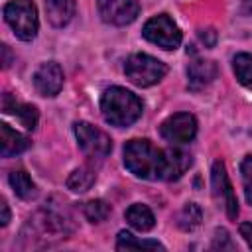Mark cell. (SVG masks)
I'll return each mask as SVG.
<instances>
[{"label":"cell","instance_id":"6da1fadb","mask_svg":"<svg viewBox=\"0 0 252 252\" xmlns=\"http://www.w3.org/2000/svg\"><path fill=\"white\" fill-rule=\"evenodd\" d=\"M124 165L130 173L142 179H163V150H158L150 140H130L124 146Z\"/></svg>","mask_w":252,"mask_h":252},{"label":"cell","instance_id":"7a4b0ae2","mask_svg":"<svg viewBox=\"0 0 252 252\" xmlns=\"http://www.w3.org/2000/svg\"><path fill=\"white\" fill-rule=\"evenodd\" d=\"M100 110L108 124L116 128H128L142 116L144 106H142V100L134 93L122 87H110L102 93Z\"/></svg>","mask_w":252,"mask_h":252},{"label":"cell","instance_id":"3957f363","mask_svg":"<svg viewBox=\"0 0 252 252\" xmlns=\"http://www.w3.org/2000/svg\"><path fill=\"white\" fill-rule=\"evenodd\" d=\"M4 20L22 41H32L37 35V8L32 0H10L4 6Z\"/></svg>","mask_w":252,"mask_h":252},{"label":"cell","instance_id":"277c9868","mask_svg":"<svg viewBox=\"0 0 252 252\" xmlns=\"http://www.w3.org/2000/svg\"><path fill=\"white\" fill-rule=\"evenodd\" d=\"M124 73L134 85L152 87L165 77L167 67H165V63H161L159 59H156L148 53H134L126 59Z\"/></svg>","mask_w":252,"mask_h":252},{"label":"cell","instance_id":"5b68a950","mask_svg":"<svg viewBox=\"0 0 252 252\" xmlns=\"http://www.w3.org/2000/svg\"><path fill=\"white\" fill-rule=\"evenodd\" d=\"M142 35L150 43H154L161 49H167V51L179 47V43H181V32H179L177 24L167 14H159V16L150 18L144 24Z\"/></svg>","mask_w":252,"mask_h":252},{"label":"cell","instance_id":"8992f818","mask_svg":"<svg viewBox=\"0 0 252 252\" xmlns=\"http://www.w3.org/2000/svg\"><path fill=\"white\" fill-rule=\"evenodd\" d=\"M75 138L79 142V148L83 150V154L91 159H104L110 150H112V140L98 130L96 126L89 124V122H75Z\"/></svg>","mask_w":252,"mask_h":252},{"label":"cell","instance_id":"52a82bcc","mask_svg":"<svg viewBox=\"0 0 252 252\" xmlns=\"http://www.w3.org/2000/svg\"><path fill=\"white\" fill-rule=\"evenodd\" d=\"M159 134L163 140L171 144H187L197 134V120L189 112H177L165 118L159 126Z\"/></svg>","mask_w":252,"mask_h":252},{"label":"cell","instance_id":"ba28073f","mask_svg":"<svg viewBox=\"0 0 252 252\" xmlns=\"http://www.w3.org/2000/svg\"><path fill=\"white\" fill-rule=\"evenodd\" d=\"M211 185H213L215 199L224 207L228 219H236L238 217V201H236V195H234L232 185L228 181L226 167H224V163L220 159H217L213 163V169H211Z\"/></svg>","mask_w":252,"mask_h":252},{"label":"cell","instance_id":"9c48e42d","mask_svg":"<svg viewBox=\"0 0 252 252\" xmlns=\"http://www.w3.org/2000/svg\"><path fill=\"white\" fill-rule=\"evenodd\" d=\"M100 18L112 26L132 24L140 14L138 0H96Z\"/></svg>","mask_w":252,"mask_h":252},{"label":"cell","instance_id":"30bf717a","mask_svg":"<svg viewBox=\"0 0 252 252\" xmlns=\"http://www.w3.org/2000/svg\"><path fill=\"white\" fill-rule=\"evenodd\" d=\"M33 87L41 96H55L63 87V69L55 61L41 63L33 73Z\"/></svg>","mask_w":252,"mask_h":252},{"label":"cell","instance_id":"8fae6325","mask_svg":"<svg viewBox=\"0 0 252 252\" xmlns=\"http://www.w3.org/2000/svg\"><path fill=\"white\" fill-rule=\"evenodd\" d=\"M217 65L209 59H193L187 65V87L189 91H201L217 79Z\"/></svg>","mask_w":252,"mask_h":252},{"label":"cell","instance_id":"7c38bea8","mask_svg":"<svg viewBox=\"0 0 252 252\" xmlns=\"http://www.w3.org/2000/svg\"><path fill=\"white\" fill-rule=\"evenodd\" d=\"M191 165V156L179 148L163 150V179L173 181L179 179Z\"/></svg>","mask_w":252,"mask_h":252},{"label":"cell","instance_id":"4fadbf2b","mask_svg":"<svg viewBox=\"0 0 252 252\" xmlns=\"http://www.w3.org/2000/svg\"><path fill=\"white\" fill-rule=\"evenodd\" d=\"M30 146H32L30 138L12 130L8 124H0V154H2V158L18 156V154L26 152Z\"/></svg>","mask_w":252,"mask_h":252},{"label":"cell","instance_id":"5bb4252c","mask_svg":"<svg viewBox=\"0 0 252 252\" xmlns=\"http://www.w3.org/2000/svg\"><path fill=\"white\" fill-rule=\"evenodd\" d=\"M45 14L51 26L63 28L75 16V0H45Z\"/></svg>","mask_w":252,"mask_h":252},{"label":"cell","instance_id":"9a60e30c","mask_svg":"<svg viewBox=\"0 0 252 252\" xmlns=\"http://www.w3.org/2000/svg\"><path fill=\"white\" fill-rule=\"evenodd\" d=\"M2 110H4V112H14V114L18 116V120L22 122V126H26L28 130H33V128L37 126V118H39L37 108L32 106V104H20V102H16V100L10 96V93H4Z\"/></svg>","mask_w":252,"mask_h":252},{"label":"cell","instance_id":"2e32d148","mask_svg":"<svg viewBox=\"0 0 252 252\" xmlns=\"http://www.w3.org/2000/svg\"><path fill=\"white\" fill-rule=\"evenodd\" d=\"M124 217H126L128 224H130L132 228L140 230V232H146V230H150V228L156 224L154 213H152L146 205H142V203H134V205H130V207L126 209Z\"/></svg>","mask_w":252,"mask_h":252},{"label":"cell","instance_id":"e0dca14e","mask_svg":"<svg viewBox=\"0 0 252 252\" xmlns=\"http://www.w3.org/2000/svg\"><path fill=\"white\" fill-rule=\"evenodd\" d=\"M94 179H96L94 169L89 167V165H83V167L75 169V171L67 177V189H71V191H75V193H85V191L91 189V185L94 183Z\"/></svg>","mask_w":252,"mask_h":252},{"label":"cell","instance_id":"ac0fdd59","mask_svg":"<svg viewBox=\"0 0 252 252\" xmlns=\"http://www.w3.org/2000/svg\"><path fill=\"white\" fill-rule=\"evenodd\" d=\"M10 185L14 189V193L20 197V199H33L37 195V189H35V183L32 181V177L24 171V169H18V171H12L10 173Z\"/></svg>","mask_w":252,"mask_h":252},{"label":"cell","instance_id":"d6986e66","mask_svg":"<svg viewBox=\"0 0 252 252\" xmlns=\"http://www.w3.org/2000/svg\"><path fill=\"white\" fill-rule=\"evenodd\" d=\"M140 248H152V250H165L163 244H159L158 240H138L134 234H130L128 230H120L118 232V240H116V250H140Z\"/></svg>","mask_w":252,"mask_h":252},{"label":"cell","instance_id":"ffe728a7","mask_svg":"<svg viewBox=\"0 0 252 252\" xmlns=\"http://www.w3.org/2000/svg\"><path fill=\"white\" fill-rule=\"evenodd\" d=\"M201 220H203V211H201V207L199 205H195V203H187L181 211H179V215H177V224H179V228L181 230H195L199 224H201Z\"/></svg>","mask_w":252,"mask_h":252},{"label":"cell","instance_id":"44dd1931","mask_svg":"<svg viewBox=\"0 0 252 252\" xmlns=\"http://www.w3.org/2000/svg\"><path fill=\"white\" fill-rule=\"evenodd\" d=\"M232 69L240 85L252 87V55L250 53H238L232 59Z\"/></svg>","mask_w":252,"mask_h":252},{"label":"cell","instance_id":"7402d4cb","mask_svg":"<svg viewBox=\"0 0 252 252\" xmlns=\"http://www.w3.org/2000/svg\"><path fill=\"white\" fill-rule=\"evenodd\" d=\"M83 213L91 222H102L110 215V205L106 201H102V199H93V201L85 203Z\"/></svg>","mask_w":252,"mask_h":252},{"label":"cell","instance_id":"603a6c76","mask_svg":"<svg viewBox=\"0 0 252 252\" xmlns=\"http://www.w3.org/2000/svg\"><path fill=\"white\" fill-rule=\"evenodd\" d=\"M240 177L244 185V197L252 205V156H244L240 161Z\"/></svg>","mask_w":252,"mask_h":252},{"label":"cell","instance_id":"cb8c5ba5","mask_svg":"<svg viewBox=\"0 0 252 252\" xmlns=\"http://www.w3.org/2000/svg\"><path fill=\"white\" fill-rule=\"evenodd\" d=\"M213 248L215 250H234V242L230 240V234L224 228H217L213 236Z\"/></svg>","mask_w":252,"mask_h":252},{"label":"cell","instance_id":"d4e9b609","mask_svg":"<svg viewBox=\"0 0 252 252\" xmlns=\"http://www.w3.org/2000/svg\"><path fill=\"white\" fill-rule=\"evenodd\" d=\"M199 37H201V41L207 45V47H213L215 45V41H217V32L215 30H201L199 32Z\"/></svg>","mask_w":252,"mask_h":252},{"label":"cell","instance_id":"484cf974","mask_svg":"<svg viewBox=\"0 0 252 252\" xmlns=\"http://www.w3.org/2000/svg\"><path fill=\"white\" fill-rule=\"evenodd\" d=\"M240 236L246 240V244L252 248V222H242L240 224Z\"/></svg>","mask_w":252,"mask_h":252},{"label":"cell","instance_id":"4316f807","mask_svg":"<svg viewBox=\"0 0 252 252\" xmlns=\"http://www.w3.org/2000/svg\"><path fill=\"white\" fill-rule=\"evenodd\" d=\"M0 209H2V219H0V222H2V226H6L8 222H10V209H8V203L2 199V203H0Z\"/></svg>","mask_w":252,"mask_h":252},{"label":"cell","instance_id":"83f0119b","mask_svg":"<svg viewBox=\"0 0 252 252\" xmlns=\"http://www.w3.org/2000/svg\"><path fill=\"white\" fill-rule=\"evenodd\" d=\"M2 51H4V67H8L10 65V49H8V45H2Z\"/></svg>","mask_w":252,"mask_h":252}]
</instances>
